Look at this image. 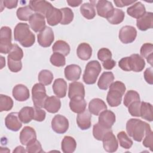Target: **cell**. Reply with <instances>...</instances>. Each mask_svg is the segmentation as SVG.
<instances>
[{
    "mask_svg": "<svg viewBox=\"0 0 153 153\" xmlns=\"http://www.w3.org/2000/svg\"><path fill=\"white\" fill-rule=\"evenodd\" d=\"M150 128L147 123L136 118H131L126 123L127 134L137 142H141Z\"/></svg>",
    "mask_w": 153,
    "mask_h": 153,
    "instance_id": "1",
    "label": "cell"
},
{
    "mask_svg": "<svg viewBox=\"0 0 153 153\" xmlns=\"http://www.w3.org/2000/svg\"><path fill=\"white\" fill-rule=\"evenodd\" d=\"M14 40L19 42L24 47H29L33 45L35 36L30 30L28 24L19 23L14 30Z\"/></svg>",
    "mask_w": 153,
    "mask_h": 153,
    "instance_id": "2",
    "label": "cell"
},
{
    "mask_svg": "<svg viewBox=\"0 0 153 153\" xmlns=\"http://www.w3.org/2000/svg\"><path fill=\"white\" fill-rule=\"evenodd\" d=\"M126 89L124 84L120 81H115L111 84L106 96L107 102L110 106L116 107L121 104Z\"/></svg>",
    "mask_w": 153,
    "mask_h": 153,
    "instance_id": "3",
    "label": "cell"
},
{
    "mask_svg": "<svg viewBox=\"0 0 153 153\" xmlns=\"http://www.w3.org/2000/svg\"><path fill=\"white\" fill-rule=\"evenodd\" d=\"M101 69V65L98 61L91 60L88 62L82 76L83 81L86 84H94L97 81Z\"/></svg>",
    "mask_w": 153,
    "mask_h": 153,
    "instance_id": "4",
    "label": "cell"
},
{
    "mask_svg": "<svg viewBox=\"0 0 153 153\" xmlns=\"http://www.w3.org/2000/svg\"><path fill=\"white\" fill-rule=\"evenodd\" d=\"M32 96L34 106L39 108H44L45 100L48 97L44 85L41 83L35 84L32 88Z\"/></svg>",
    "mask_w": 153,
    "mask_h": 153,
    "instance_id": "5",
    "label": "cell"
},
{
    "mask_svg": "<svg viewBox=\"0 0 153 153\" xmlns=\"http://www.w3.org/2000/svg\"><path fill=\"white\" fill-rule=\"evenodd\" d=\"M12 46L11 29L8 26H3L0 30V53H9Z\"/></svg>",
    "mask_w": 153,
    "mask_h": 153,
    "instance_id": "6",
    "label": "cell"
},
{
    "mask_svg": "<svg viewBox=\"0 0 153 153\" xmlns=\"http://www.w3.org/2000/svg\"><path fill=\"white\" fill-rule=\"evenodd\" d=\"M51 124L53 130L58 134L65 133L69 128L68 120L65 116L60 114L54 117Z\"/></svg>",
    "mask_w": 153,
    "mask_h": 153,
    "instance_id": "7",
    "label": "cell"
},
{
    "mask_svg": "<svg viewBox=\"0 0 153 153\" xmlns=\"http://www.w3.org/2000/svg\"><path fill=\"white\" fill-rule=\"evenodd\" d=\"M137 36V30L131 26H124L121 28L119 32V39L124 44L133 42Z\"/></svg>",
    "mask_w": 153,
    "mask_h": 153,
    "instance_id": "8",
    "label": "cell"
},
{
    "mask_svg": "<svg viewBox=\"0 0 153 153\" xmlns=\"http://www.w3.org/2000/svg\"><path fill=\"white\" fill-rule=\"evenodd\" d=\"M38 42L43 47H48L53 43L54 39V33L52 29L45 26L38 34Z\"/></svg>",
    "mask_w": 153,
    "mask_h": 153,
    "instance_id": "9",
    "label": "cell"
},
{
    "mask_svg": "<svg viewBox=\"0 0 153 153\" xmlns=\"http://www.w3.org/2000/svg\"><path fill=\"white\" fill-rule=\"evenodd\" d=\"M103 146L108 152H114L118 148V141L111 130L108 131L103 137Z\"/></svg>",
    "mask_w": 153,
    "mask_h": 153,
    "instance_id": "10",
    "label": "cell"
},
{
    "mask_svg": "<svg viewBox=\"0 0 153 153\" xmlns=\"http://www.w3.org/2000/svg\"><path fill=\"white\" fill-rule=\"evenodd\" d=\"M36 140L35 130L30 126H25L20 133V140L23 145H27Z\"/></svg>",
    "mask_w": 153,
    "mask_h": 153,
    "instance_id": "11",
    "label": "cell"
},
{
    "mask_svg": "<svg viewBox=\"0 0 153 153\" xmlns=\"http://www.w3.org/2000/svg\"><path fill=\"white\" fill-rule=\"evenodd\" d=\"M5 124L7 128L13 131H17L22 126V121L19 118V113L11 112L5 118Z\"/></svg>",
    "mask_w": 153,
    "mask_h": 153,
    "instance_id": "12",
    "label": "cell"
},
{
    "mask_svg": "<svg viewBox=\"0 0 153 153\" xmlns=\"http://www.w3.org/2000/svg\"><path fill=\"white\" fill-rule=\"evenodd\" d=\"M115 115L110 110H105L100 113L98 123L102 126L111 129L115 122Z\"/></svg>",
    "mask_w": 153,
    "mask_h": 153,
    "instance_id": "13",
    "label": "cell"
},
{
    "mask_svg": "<svg viewBox=\"0 0 153 153\" xmlns=\"http://www.w3.org/2000/svg\"><path fill=\"white\" fill-rule=\"evenodd\" d=\"M97 14L104 18H107L114 10L112 3L106 0L96 1V5Z\"/></svg>",
    "mask_w": 153,
    "mask_h": 153,
    "instance_id": "14",
    "label": "cell"
},
{
    "mask_svg": "<svg viewBox=\"0 0 153 153\" xmlns=\"http://www.w3.org/2000/svg\"><path fill=\"white\" fill-rule=\"evenodd\" d=\"M29 6L30 7L32 10L36 12V13H39L45 16L48 10L53 7L49 2L44 0L30 1Z\"/></svg>",
    "mask_w": 153,
    "mask_h": 153,
    "instance_id": "15",
    "label": "cell"
},
{
    "mask_svg": "<svg viewBox=\"0 0 153 153\" xmlns=\"http://www.w3.org/2000/svg\"><path fill=\"white\" fill-rule=\"evenodd\" d=\"M29 22L31 29L35 32H41L45 27V17L39 13H33Z\"/></svg>",
    "mask_w": 153,
    "mask_h": 153,
    "instance_id": "16",
    "label": "cell"
},
{
    "mask_svg": "<svg viewBox=\"0 0 153 153\" xmlns=\"http://www.w3.org/2000/svg\"><path fill=\"white\" fill-rule=\"evenodd\" d=\"M136 26L142 31H145L153 27V14L152 12H146L142 17L137 19Z\"/></svg>",
    "mask_w": 153,
    "mask_h": 153,
    "instance_id": "17",
    "label": "cell"
},
{
    "mask_svg": "<svg viewBox=\"0 0 153 153\" xmlns=\"http://www.w3.org/2000/svg\"><path fill=\"white\" fill-rule=\"evenodd\" d=\"M68 97L70 99L74 97H85V89L82 83L74 81L71 82L69 85Z\"/></svg>",
    "mask_w": 153,
    "mask_h": 153,
    "instance_id": "18",
    "label": "cell"
},
{
    "mask_svg": "<svg viewBox=\"0 0 153 153\" xmlns=\"http://www.w3.org/2000/svg\"><path fill=\"white\" fill-rule=\"evenodd\" d=\"M45 17L47 23L50 26H56L61 22L62 20V13L60 9L56 8L53 6L47 11Z\"/></svg>",
    "mask_w": 153,
    "mask_h": 153,
    "instance_id": "19",
    "label": "cell"
},
{
    "mask_svg": "<svg viewBox=\"0 0 153 153\" xmlns=\"http://www.w3.org/2000/svg\"><path fill=\"white\" fill-rule=\"evenodd\" d=\"M13 96L16 100L24 102L29 98V90L25 85L17 84L13 89Z\"/></svg>",
    "mask_w": 153,
    "mask_h": 153,
    "instance_id": "20",
    "label": "cell"
},
{
    "mask_svg": "<svg viewBox=\"0 0 153 153\" xmlns=\"http://www.w3.org/2000/svg\"><path fill=\"white\" fill-rule=\"evenodd\" d=\"M65 78L71 81H76L80 78L81 69L79 66L75 64L68 65L64 70Z\"/></svg>",
    "mask_w": 153,
    "mask_h": 153,
    "instance_id": "21",
    "label": "cell"
},
{
    "mask_svg": "<svg viewBox=\"0 0 153 153\" xmlns=\"http://www.w3.org/2000/svg\"><path fill=\"white\" fill-rule=\"evenodd\" d=\"M91 115L88 110L85 109L82 112L78 114L76 117L78 126L82 130H87L91 127Z\"/></svg>",
    "mask_w": 153,
    "mask_h": 153,
    "instance_id": "22",
    "label": "cell"
},
{
    "mask_svg": "<svg viewBox=\"0 0 153 153\" xmlns=\"http://www.w3.org/2000/svg\"><path fill=\"white\" fill-rule=\"evenodd\" d=\"M129 65L131 71L139 72L145 68V62L143 58L138 54H133L129 57Z\"/></svg>",
    "mask_w": 153,
    "mask_h": 153,
    "instance_id": "23",
    "label": "cell"
},
{
    "mask_svg": "<svg viewBox=\"0 0 153 153\" xmlns=\"http://www.w3.org/2000/svg\"><path fill=\"white\" fill-rule=\"evenodd\" d=\"M106 109L107 106L105 102L99 98H94L89 102L88 111L93 115H98L100 112Z\"/></svg>",
    "mask_w": 153,
    "mask_h": 153,
    "instance_id": "24",
    "label": "cell"
},
{
    "mask_svg": "<svg viewBox=\"0 0 153 153\" xmlns=\"http://www.w3.org/2000/svg\"><path fill=\"white\" fill-rule=\"evenodd\" d=\"M61 107V102L58 97L52 96L48 97L44 103V108L48 112L54 114L57 112Z\"/></svg>",
    "mask_w": 153,
    "mask_h": 153,
    "instance_id": "25",
    "label": "cell"
},
{
    "mask_svg": "<svg viewBox=\"0 0 153 153\" xmlns=\"http://www.w3.org/2000/svg\"><path fill=\"white\" fill-rule=\"evenodd\" d=\"M53 90L54 93L59 98H63L66 95L67 83L63 78L56 79L53 82Z\"/></svg>",
    "mask_w": 153,
    "mask_h": 153,
    "instance_id": "26",
    "label": "cell"
},
{
    "mask_svg": "<svg viewBox=\"0 0 153 153\" xmlns=\"http://www.w3.org/2000/svg\"><path fill=\"white\" fill-rule=\"evenodd\" d=\"M114 79V76L112 72H104L98 80L97 86L100 90H106L113 82Z\"/></svg>",
    "mask_w": 153,
    "mask_h": 153,
    "instance_id": "27",
    "label": "cell"
},
{
    "mask_svg": "<svg viewBox=\"0 0 153 153\" xmlns=\"http://www.w3.org/2000/svg\"><path fill=\"white\" fill-rule=\"evenodd\" d=\"M127 13L130 16L137 19L146 13V9L141 2H137L127 8Z\"/></svg>",
    "mask_w": 153,
    "mask_h": 153,
    "instance_id": "28",
    "label": "cell"
},
{
    "mask_svg": "<svg viewBox=\"0 0 153 153\" xmlns=\"http://www.w3.org/2000/svg\"><path fill=\"white\" fill-rule=\"evenodd\" d=\"M87 103L84 97H74L69 102L70 109L75 113L82 112L86 108Z\"/></svg>",
    "mask_w": 153,
    "mask_h": 153,
    "instance_id": "29",
    "label": "cell"
},
{
    "mask_svg": "<svg viewBox=\"0 0 153 153\" xmlns=\"http://www.w3.org/2000/svg\"><path fill=\"white\" fill-rule=\"evenodd\" d=\"M78 57L82 60H87L90 59L92 54L91 47L86 42L79 44L76 49Z\"/></svg>",
    "mask_w": 153,
    "mask_h": 153,
    "instance_id": "30",
    "label": "cell"
},
{
    "mask_svg": "<svg viewBox=\"0 0 153 153\" xmlns=\"http://www.w3.org/2000/svg\"><path fill=\"white\" fill-rule=\"evenodd\" d=\"M76 148V143L75 139L69 136H66L63 137L61 149L64 153H72L75 151Z\"/></svg>",
    "mask_w": 153,
    "mask_h": 153,
    "instance_id": "31",
    "label": "cell"
},
{
    "mask_svg": "<svg viewBox=\"0 0 153 153\" xmlns=\"http://www.w3.org/2000/svg\"><path fill=\"white\" fill-rule=\"evenodd\" d=\"M34 108L30 106H25L21 109L19 112V117L21 121L25 124H27L33 120Z\"/></svg>",
    "mask_w": 153,
    "mask_h": 153,
    "instance_id": "32",
    "label": "cell"
},
{
    "mask_svg": "<svg viewBox=\"0 0 153 153\" xmlns=\"http://www.w3.org/2000/svg\"><path fill=\"white\" fill-rule=\"evenodd\" d=\"M124 12L118 8H114L112 13L106 18L107 20L112 25H118L124 19Z\"/></svg>",
    "mask_w": 153,
    "mask_h": 153,
    "instance_id": "33",
    "label": "cell"
},
{
    "mask_svg": "<svg viewBox=\"0 0 153 153\" xmlns=\"http://www.w3.org/2000/svg\"><path fill=\"white\" fill-rule=\"evenodd\" d=\"M152 105L145 102H141L140 105V117L142 118L151 122L153 120Z\"/></svg>",
    "mask_w": 153,
    "mask_h": 153,
    "instance_id": "34",
    "label": "cell"
},
{
    "mask_svg": "<svg viewBox=\"0 0 153 153\" xmlns=\"http://www.w3.org/2000/svg\"><path fill=\"white\" fill-rule=\"evenodd\" d=\"M140 53L142 57L146 59L147 62L152 66L153 61V45L151 43L143 44L140 50Z\"/></svg>",
    "mask_w": 153,
    "mask_h": 153,
    "instance_id": "35",
    "label": "cell"
},
{
    "mask_svg": "<svg viewBox=\"0 0 153 153\" xmlns=\"http://www.w3.org/2000/svg\"><path fill=\"white\" fill-rule=\"evenodd\" d=\"M52 50L54 52L60 53L66 56L70 53V46L65 41L58 40L53 44Z\"/></svg>",
    "mask_w": 153,
    "mask_h": 153,
    "instance_id": "36",
    "label": "cell"
},
{
    "mask_svg": "<svg viewBox=\"0 0 153 153\" xmlns=\"http://www.w3.org/2000/svg\"><path fill=\"white\" fill-rule=\"evenodd\" d=\"M80 13L87 19H93L96 16L94 7L89 2H85L81 5L80 7Z\"/></svg>",
    "mask_w": 153,
    "mask_h": 153,
    "instance_id": "37",
    "label": "cell"
},
{
    "mask_svg": "<svg viewBox=\"0 0 153 153\" xmlns=\"http://www.w3.org/2000/svg\"><path fill=\"white\" fill-rule=\"evenodd\" d=\"M33 11L29 6H25L20 7L16 11L17 18L22 21L29 20L30 17L33 14Z\"/></svg>",
    "mask_w": 153,
    "mask_h": 153,
    "instance_id": "38",
    "label": "cell"
},
{
    "mask_svg": "<svg viewBox=\"0 0 153 153\" xmlns=\"http://www.w3.org/2000/svg\"><path fill=\"white\" fill-rule=\"evenodd\" d=\"M53 79V73L47 69H43L38 74V81L44 85H50Z\"/></svg>",
    "mask_w": 153,
    "mask_h": 153,
    "instance_id": "39",
    "label": "cell"
},
{
    "mask_svg": "<svg viewBox=\"0 0 153 153\" xmlns=\"http://www.w3.org/2000/svg\"><path fill=\"white\" fill-rule=\"evenodd\" d=\"M117 138L120 145L124 149H130L133 145L132 140L128 137L126 133L124 131H121L118 133Z\"/></svg>",
    "mask_w": 153,
    "mask_h": 153,
    "instance_id": "40",
    "label": "cell"
},
{
    "mask_svg": "<svg viewBox=\"0 0 153 153\" xmlns=\"http://www.w3.org/2000/svg\"><path fill=\"white\" fill-rule=\"evenodd\" d=\"M13 106V99L7 95L1 94L0 95V111H8L12 109Z\"/></svg>",
    "mask_w": 153,
    "mask_h": 153,
    "instance_id": "41",
    "label": "cell"
},
{
    "mask_svg": "<svg viewBox=\"0 0 153 153\" xmlns=\"http://www.w3.org/2000/svg\"><path fill=\"white\" fill-rule=\"evenodd\" d=\"M23 57V51L22 49L16 44H13L12 48L8 53L7 58L14 60H21Z\"/></svg>",
    "mask_w": 153,
    "mask_h": 153,
    "instance_id": "42",
    "label": "cell"
},
{
    "mask_svg": "<svg viewBox=\"0 0 153 153\" xmlns=\"http://www.w3.org/2000/svg\"><path fill=\"white\" fill-rule=\"evenodd\" d=\"M140 100L139 93L134 90H128L124 96L123 103L127 108L133 102Z\"/></svg>",
    "mask_w": 153,
    "mask_h": 153,
    "instance_id": "43",
    "label": "cell"
},
{
    "mask_svg": "<svg viewBox=\"0 0 153 153\" xmlns=\"http://www.w3.org/2000/svg\"><path fill=\"white\" fill-rule=\"evenodd\" d=\"M111 129L106 128L102 126L99 123H96L94 125L93 128V134L94 137L97 140H102L103 137L105 134Z\"/></svg>",
    "mask_w": 153,
    "mask_h": 153,
    "instance_id": "44",
    "label": "cell"
},
{
    "mask_svg": "<svg viewBox=\"0 0 153 153\" xmlns=\"http://www.w3.org/2000/svg\"><path fill=\"white\" fill-rule=\"evenodd\" d=\"M50 61L51 63L57 67L63 66L66 64V59L65 56L59 53L54 52L50 57Z\"/></svg>",
    "mask_w": 153,
    "mask_h": 153,
    "instance_id": "45",
    "label": "cell"
},
{
    "mask_svg": "<svg viewBox=\"0 0 153 153\" xmlns=\"http://www.w3.org/2000/svg\"><path fill=\"white\" fill-rule=\"evenodd\" d=\"M62 13V20L60 22V24L65 25H68L74 19V13L72 10L68 7L62 8L60 9Z\"/></svg>",
    "mask_w": 153,
    "mask_h": 153,
    "instance_id": "46",
    "label": "cell"
},
{
    "mask_svg": "<svg viewBox=\"0 0 153 153\" xmlns=\"http://www.w3.org/2000/svg\"><path fill=\"white\" fill-rule=\"evenodd\" d=\"M140 105L141 102L138 100L133 102L127 107L128 112L131 116L136 117H140Z\"/></svg>",
    "mask_w": 153,
    "mask_h": 153,
    "instance_id": "47",
    "label": "cell"
},
{
    "mask_svg": "<svg viewBox=\"0 0 153 153\" xmlns=\"http://www.w3.org/2000/svg\"><path fill=\"white\" fill-rule=\"evenodd\" d=\"M26 150L27 152L29 153H39L44 152L41 143L37 140L27 145L26 146Z\"/></svg>",
    "mask_w": 153,
    "mask_h": 153,
    "instance_id": "48",
    "label": "cell"
},
{
    "mask_svg": "<svg viewBox=\"0 0 153 153\" xmlns=\"http://www.w3.org/2000/svg\"><path fill=\"white\" fill-rule=\"evenodd\" d=\"M143 145L146 148H148L151 151H153V132L151 128L147 131L143 140Z\"/></svg>",
    "mask_w": 153,
    "mask_h": 153,
    "instance_id": "49",
    "label": "cell"
},
{
    "mask_svg": "<svg viewBox=\"0 0 153 153\" xmlns=\"http://www.w3.org/2000/svg\"><path fill=\"white\" fill-rule=\"evenodd\" d=\"M97 58L101 62H104L112 58L111 51L106 48H102L97 52Z\"/></svg>",
    "mask_w": 153,
    "mask_h": 153,
    "instance_id": "50",
    "label": "cell"
},
{
    "mask_svg": "<svg viewBox=\"0 0 153 153\" xmlns=\"http://www.w3.org/2000/svg\"><path fill=\"white\" fill-rule=\"evenodd\" d=\"M8 69L13 72H18L22 68V63L21 60H14L8 58Z\"/></svg>",
    "mask_w": 153,
    "mask_h": 153,
    "instance_id": "51",
    "label": "cell"
},
{
    "mask_svg": "<svg viewBox=\"0 0 153 153\" xmlns=\"http://www.w3.org/2000/svg\"><path fill=\"white\" fill-rule=\"evenodd\" d=\"M46 115V112L45 111L42 110L41 108L34 107V115L33 120L36 121H42L45 120Z\"/></svg>",
    "mask_w": 153,
    "mask_h": 153,
    "instance_id": "52",
    "label": "cell"
},
{
    "mask_svg": "<svg viewBox=\"0 0 153 153\" xmlns=\"http://www.w3.org/2000/svg\"><path fill=\"white\" fill-rule=\"evenodd\" d=\"M118 66L124 71H131L129 65V57L122 58L118 62Z\"/></svg>",
    "mask_w": 153,
    "mask_h": 153,
    "instance_id": "53",
    "label": "cell"
},
{
    "mask_svg": "<svg viewBox=\"0 0 153 153\" xmlns=\"http://www.w3.org/2000/svg\"><path fill=\"white\" fill-rule=\"evenodd\" d=\"M152 67L147 68L144 72V78L147 83L149 84H153V74Z\"/></svg>",
    "mask_w": 153,
    "mask_h": 153,
    "instance_id": "54",
    "label": "cell"
},
{
    "mask_svg": "<svg viewBox=\"0 0 153 153\" xmlns=\"http://www.w3.org/2000/svg\"><path fill=\"white\" fill-rule=\"evenodd\" d=\"M115 5L118 7H124L129 5L134 4L136 1H128V0H114V1Z\"/></svg>",
    "mask_w": 153,
    "mask_h": 153,
    "instance_id": "55",
    "label": "cell"
},
{
    "mask_svg": "<svg viewBox=\"0 0 153 153\" xmlns=\"http://www.w3.org/2000/svg\"><path fill=\"white\" fill-rule=\"evenodd\" d=\"M102 65L104 69L106 70H111L114 68V67L116 65V62L115 60L112 59H109L106 61L103 62Z\"/></svg>",
    "mask_w": 153,
    "mask_h": 153,
    "instance_id": "56",
    "label": "cell"
},
{
    "mask_svg": "<svg viewBox=\"0 0 153 153\" xmlns=\"http://www.w3.org/2000/svg\"><path fill=\"white\" fill-rule=\"evenodd\" d=\"M2 3L8 9H12L16 8L17 6L18 1H11V0H7V1H3Z\"/></svg>",
    "mask_w": 153,
    "mask_h": 153,
    "instance_id": "57",
    "label": "cell"
},
{
    "mask_svg": "<svg viewBox=\"0 0 153 153\" xmlns=\"http://www.w3.org/2000/svg\"><path fill=\"white\" fill-rule=\"evenodd\" d=\"M82 0H68L67 2L68 5L72 7L79 6L82 3Z\"/></svg>",
    "mask_w": 153,
    "mask_h": 153,
    "instance_id": "58",
    "label": "cell"
},
{
    "mask_svg": "<svg viewBox=\"0 0 153 153\" xmlns=\"http://www.w3.org/2000/svg\"><path fill=\"white\" fill-rule=\"evenodd\" d=\"M26 150L24 149V147L22 146H18L16 148V149L13 151V153L14 152H26Z\"/></svg>",
    "mask_w": 153,
    "mask_h": 153,
    "instance_id": "59",
    "label": "cell"
},
{
    "mask_svg": "<svg viewBox=\"0 0 153 153\" xmlns=\"http://www.w3.org/2000/svg\"><path fill=\"white\" fill-rule=\"evenodd\" d=\"M1 69H2L4 68V66L5 65V60L4 58V57L2 56H1Z\"/></svg>",
    "mask_w": 153,
    "mask_h": 153,
    "instance_id": "60",
    "label": "cell"
}]
</instances>
